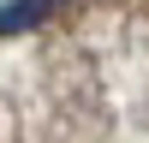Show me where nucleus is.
<instances>
[{
    "label": "nucleus",
    "instance_id": "1",
    "mask_svg": "<svg viewBox=\"0 0 149 143\" xmlns=\"http://www.w3.org/2000/svg\"><path fill=\"white\" fill-rule=\"evenodd\" d=\"M48 12V0H12L6 12H0V36H12V30H24V24H36Z\"/></svg>",
    "mask_w": 149,
    "mask_h": 143
}]
</instances>
